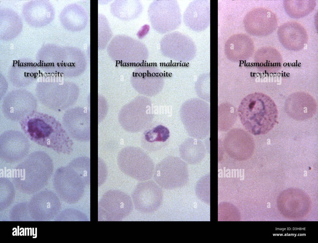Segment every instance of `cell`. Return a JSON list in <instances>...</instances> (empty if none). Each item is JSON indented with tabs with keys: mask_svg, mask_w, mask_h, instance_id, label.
Instances as JSON below:
<instances>
[{
	"mask_svg": "<svg viewBox=\"0 0 318 243\" xmlns=\"http://www.w3.org/2000/svg\"><path fill=\"white\" fill-rule=\"evenodd\" d=\"M24 134L31 141L59 154H69L73 142L68 133L54 119L46 116L29 118L21 123Z\"/></svg>",
	"mask_w": 318,
	"mask_h": 243,
	"instance_id": "1",
	"label": "cell"
},
{
	"mask_svg": "<svg viewBox=\"0 0 318 243\" xmlns=\"http://www.w3.org/2000/svg\"><path fill=\"white\" fill-rule=\"evenodd\" d=\"M118 165L125 174L139 181L150 179L153 175V162L148 155L138 147L128 146L120 152Z\"/></svg>",
	"mask_w": 318,
	"mask_h": 243,
	"instance_id": "2",
	"label": "cell"
},
{
	"mask_svg": "<svg viewBox=\"0 0 318 243\" xmlns=\"http://www.w3.org/2000/svg\"><path fill=\"white\" fill-rule=\"evenodd\" d=\"M153 175L156 182L161 187L166 189L178 188L188 181V167L179 158L170 156L157 164Z\"/></svg>",
	"mask_w": 318,
	"mask_h": 243,
	"instance_id": "3",
	"label": "cell"
},
{
	"mask_svg": "<svg viewBox=\"0 0 318 243\" xmlns=\"http://www.w3.org/2000/svg\"><path fill=\"white\" fill-rule=\"evenodd\" d=\"M148 11L151 25L161 33L173 30L179 25V8L175 1H156L151 3Z\"/></svg>",
	"mask_w": 318,
	"mask_h": 243,
	"instance_id": "4",
	"label": "cell"
},
{
	"mask_svg": "<svg viewBox=\"0 0 318 243\" xmlns=\"http://www.w3.org/2000/svg\"><path fill=\"white\" fill-rule=\"evenodd\" d=\"M30 143L25 134L18 131L9 130L0 136V158L8 164L18 162L27 156Z\"/></svg>",
	"mask_w": 318,
	"mask_h": 243,
	"instance_id": "5",
	"label": "cell"
},
{
	"mask_svg": "<svg viewBox=\"0 0 318 243\" xmlns=\"http://www.w3.org/2000/svg\"><path fill=\"white\" fill-rule=\"evenodd\" d=\"M239 111L243 125L248 132L255 135L267 134L273 128L276 122V112L253 110L243 101Z\"/></svg>",
	"mask_w": 318,
	"mask_h": 243,
	"instance_id": "6",
	"label": "cell"
},
{
	"mask_svg": "<svg viewBox=\"0 0 318 243\" xmlns=\"http://www.w3.org/2000/svg\"><path fill=\"white\" fill-rule=\"evenodd\" d=\"M134 207L138 211L150 214L156 211L163 201V193L161 187L153 181L138 183L132 194Z\"/></svg>",
	"mask_w": 318,
	"mask_h": 243,
	"instance_id": "7",
	"label": "cell"
},
{
	"mask_svg": "<svg viewBox=\"0 0 318 243\" xmlns=\"http://www.w3.org/2000/svg\"><path fill=\"white\" fill-rule=\"evenodd\" d=\"M223 145L228 155L238 160L249 159L252 155L255 149L252 136L240 129H234L228 132L224 137Z\"/></svg>",
	"mask_w": 318,
	"mask_h": 243,
	"instance_id": "8",
	"label": "cell"
},
{
	"mask_svg": "<svg viewBox=\"0 0 318 243\" xmlns=\"http://www.w3.org/2000/svg\"><path fill=\"white\" fill-rule=\"evenodd\" d=\"M179 151L182 158L190 164L199 162L205 154V148L202 142L191 138L187 139L181 143Z\"/></svg>",
	"mask_w": 318,
	"mask_h": 243,
	"instance_id": "9",
	"label": "cell"
},
{
	"mask_svg": "<svg viewBox=\"0 0 318 243\" xmlns=\"http://www.w3.org/2000/svg\"><path fill=\"white\" fill-rule=\"evenodd\" d=\"M170 137V132L166 127L159 125L144 133L145 140L149 142H166Z\"/></svg>",
	"mask_w": 318,
	"mask_h": 243,
	"instance_id": "10",
	"label": "cell"
},
{
	"mask_svg": "<svg viewBox=\"0 0 318 243\" xmlns=\"http://www.w3.org/2000/svg\"><path fill=\"white\" fill-rule=\"evenodd\" d=\"M14 230H15L14 232H12V235L13 236H15V235L16 236H17V229L16 227H14L12 229V230L13 231Z\"/></svg>",
	"mask_w": 318,
	"mask_h": 243,
	"instance_id": "11",
	"label": "cell"
},
{
	"mask_svg": "<svg viewBox=\"0 0 318 243\" xmlns=\"http://www.w3.org/2000/svg\"><path fill=\"white\" fill-rule=\"evenodd\" d=\"M22 231L20 232L19 234L20 236H24L25 235V229L23 227H21L20 229V230Z\"/></svg>",
	"mask_w": 318,
	"mask_h": 243,
	"instance_id": "12",
	"label": "cell"
},
{
	"mask_svg": "<svg viewBox=\"0 0 318 243\" xmlns=\"http://www.w3.org/2000/svg\"><path fill=\"white\" fill-rule=\"evenodd\" d=\"M35 236H33V238H37V227H36L35 228Z\"/></svg>",
	"mask_w": 318,
	"mask_h": 243,
	"instance_id": "13",
	"label": "cell"
},
{
	"mask_svg": "<svg viewBox=\"0 0 318 243\" xmlns=\"http://www.w3.org/2000/svg\"><path fill=\"white\" fill-rule=\"evenodd\" d=\"M19 230H20L19 226H17V236H18L20 235V234H19V233H20V232H19Z\"/></svg>",
	"mask_w": 318,
	"mask_h": 243,
	"instance_id": "14",
	"label": "cell"
},
{
	"mask_svg": "<svg viewBox=\"0 0 318 243\" xmlns=\"http://www.w3.org/2000/svg\"><path fill=\"white\" fill-rule=\"evenodd\" d=\"M29 229H30V236H32V228H31V227H30L29 228Z\"/></svg>",
	"mask_w": 318,
	"mask_h": 243,
	"instance_id": "15",
	"label": "cell"
},
{
	"mask_svg": "<svg viewBox=\"0 0 318 243\" xmlns=\"http://www.w3.org/2000/svg\"><path fill=\"white\" fill-rule=\"evenodd\" d=\"M32 235L34 236L35 235V234H34V228H32Z\"/></svg>",
	"mask_w": 318,
	"mask_h": 243,
	"instance_id": "16",
	"label": "cell"
},
{
	"mask_svg": "<svg viewBox=\"0 0 318 243\" xmlns=\"http://www.w3.org/2000/svg\"><path fill=\"white\" fill-rule=\"evenodd\" d=\"M27 236H29V228L27 227Z\"/></svg>",
	"mask_w": 318,
	"mask_h": 243,
	"instance_id": "17",
	"label": "cell"
},
{
	"mask_svg": "<svg viewBox=\"0 0 318 243\" xmlns=\"http://www.w3.org/2000/svg\"><path fill=\"white\" fill-rule=\"evenodd\" d=\"M26 230L27 228L25 227V235L26 236Z\"/></svg>",
	"mask_w": 318,
	"mask_h": 243,
	"instance_id": "18",
	"label": "cell"
}]
</instances>
